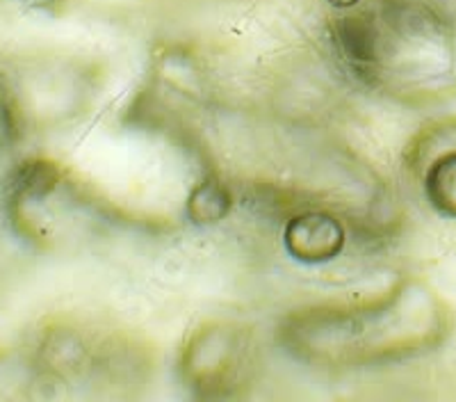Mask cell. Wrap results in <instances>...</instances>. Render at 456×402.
Wrapping results in <instances>:
<instances>
[{"mask_svg": "<svg viewBox=\"0 0 456 402\" xmlns=\"http://www.w3.org/2000/svg\"><path fill=\"white\" fill-rule=\"evenodd\" d=\"M285 250L297 261L322 263L331 261L345 245V234L336 219L324 213H306L290 219L285 226Z\"/></svg>", "mask_w": 456, "mask_h": 402, "instance_id": "1", "label": "cell"}, {"mask_svg": "<svg viewBox=\"0 0 456 402\" xmlns=\"http://www.w3.org/2000/svg\"><path fill=\"white\" fill-rule=\"evenodd\" d=\"M331 3L338 7H349V5H354L356 0H331Z\"/></svg>", "mask_w": 456, "mask_h": 402, "instance_id": "3", "label": "cell"}, {"mask_svg": "<svg viewBox=\"0 0 456 402\" xmlns=\"http://www.w3.org/2000/svg\"><path fill=\"white\" fill-rule=\"evenodd\" d=\"M427 199L438 213L456 219V152L445 153L427 174Z\"/></svg>", "mask_w": 456, "mask_h": 402, "instance_id": "2", "label": "cell"}]
</instances>
